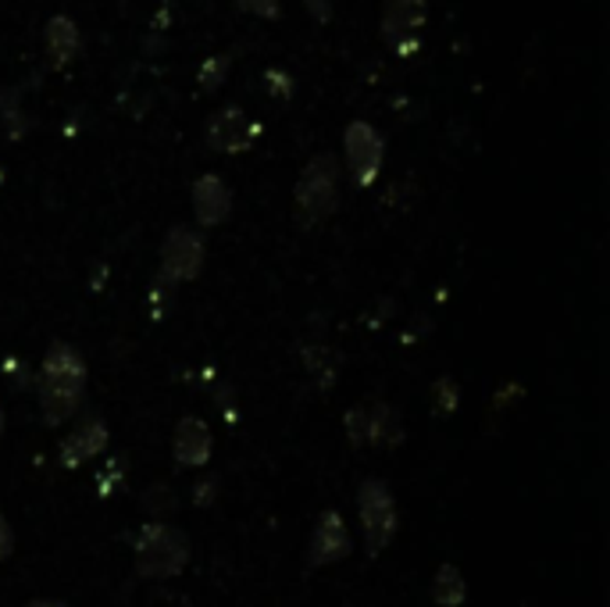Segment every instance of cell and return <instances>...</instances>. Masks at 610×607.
<instances>
[{"instance_id": "6da1fadb", "label": "cell", "mask_w": 610, "mask_h": 607, "mask_svg": "<svg viewBox=\"0 0 610 607\" xmlns=\"http://www.w3.org/2000/svg\"><path fill=\"white\" fill-rule=\"evenodd\" d=\"M86 397V361L72 343H51L40 364V412L47 425L68 422Z\"/></svg>"}, {"instance_id": "7a4b0ae2", "label": "cell", "mask_w": 610, "mask_h": 607, "mask_svg": "<svg viewBox=\"0 0 610 607\" xmlns=\"http://www.w3.org/2000/svg\"><path fill=\"white\" fill-rule=\"evenodd\" d=\"M132 557H136V572H140L143 579H175V575H182V568L190 565V540L182 529L154 519L150 525H143L140 536H136Z\"/></svg>"}, {"instance_id": "3957f363", "label": "cell", "mask_w": 610, "mask_h": 607, "mask_svg": "<svg viewBox=\"0 0 610 607\" xmlns=\"http://www.w3.org/2000/svg\"><path fill=\"white\" fill-rule=\"evenodd\" d=\"M293 204L303 225H318L340 207V161L332 155H314L297 179Z\"/></svg>"}, {"instance_id": "277c9868", "label": "cell", "mask_w": 610, "mask_h": 607, "mask_svg": "<svg viewBox=\"0 0 610 607\" xmlns=\"http://www.w3.org/2000/svg\"><path fill=\"white\" fill-rule=\"evenodd\" d=\"M357 511H361V529H364V546L368 557H378L396 536V500L383 479H364L357 490Z\"/></svg>"}, {"instance_id": "5b68a950", "label": "cell", "mask_w": 610, "mask_h": 607, "mask_svg": "<svg viewBox=\"0 0 610 607\" xmlns=\"http://www.w3.org/2000/svg\"><path fill=\"white\" fill-rule=\"evenodd\" d=\"M343 158H346V172L354 179V187L368 190L375 187V179L383 175V161H386V140L372 121H350L343 132Z\"/></svg>"}, {"instance_id": "8992f818", "label": "cell", "mask_w": 610, "mask_h": 607, "mask_svg": "<svg viewBox=\"0 0 610 607\" xmlns=\"http://www.w3.org/2000/svg\"><path fill=\"white\" fill-rule=\"evenodd\" d=\"M207 243L193 225H175L161 239V279L164 283H193L204 271Z\"/></svg>"}, {"instance_id": "52a82bcc", "label": "cell", "mask_w": 610, "mask_h": 607, "mask_svg": "<svg viewBox=\"0 0 610 607\" xmlns=\"http://www.w3.org/2000/svg\"><path fill=\"white\" fill-rule=\"evenodd\" d=\"M354 551V540L346 533V522L340 511H325L318 519L314 533H311V546H308V568H322V565H335V561L350 557Z\"/></svg>"}, {"instance_id": "ba28073f", "label": "cell", "mask_w": 610, "mask_h": 607, "mask_svg": "<svg viewBox=\"0 0 610 607\" xmlns=\"http://www.w3.org/2000/svg\"><path fill=\"white\" fill-rule=\"evenodd\" d=\"M193 215L201 230H218L233 215V190L215 172H207L193 182Z\"/></svg>"}, {"instance_id": "9c48e42d", "label": "cell", "mask_w": 610, "mask_h": 607, "mask_svg": "<svg viewBox=\"0 0 610 607\" xmlns=\"http://www.w3.org/2000/svg\"><path fill=\"white\" fill-rule=\"evenodd\" d=\"M257 136V129L250 126V118L236 104H228V108H218L207 121V147L218 150V155H239V150H247L250 140Z\"/></svg>"}, {"instance_id": "30bf717a", "label": "cell", "mask_w": 610, "mask_h": 607, "mask_svg": "<svg viewBox=\"0 0 610 607\" xmlns=\"http://www.w3.org/2000/svg\"><path fill=\"white\" fill-rule=\"evenodd\" d=\"M211 447H215V439H211V429L204 418H196V415L179 418L172 454L182 468H204L211 461Z\"/></svg>"}, {"instance_id": "8fae6325", "label": "cell", "mask_w": 610, "mask_h": 607, "mask_svg": "<svg viewBox=\"0 0 610 607\" xmlns=\"http://www.w3.org/2000/svg\"><path fill=\"white\" fill-rule=\"evenodd\" d=\"M108 425L104 418H86L83 425H75V429L65 436V444H61V468H79L86 465L89 458H97L108 447Z\"/></svg>"}, {"instance_id": "7c38bea8", "label": "cell", "mask_w": 610, "mask_h": 607, "mask_svg": "<svg viewBox=\"0 0 610 607\" xmlns=\"http://www.w3.org/2000/svg\"><path fill=\"white\" fill-rule=\"evenodd\" d=\"M43 51H47L51 68H68L83 51V33L68 14H54L43 25Z\"/></svg>"}, {"instance_id": "4fadbf2b", "label": "cell", "mask_w": 610, "mask_h": 607, "mask_svg": "<svg viewBox=\"0 0 610 607\" xmlns=\"http://www.w3.org/2000/svg\"><path fill=\"white\" fill-rule=\"evenodd\" d=\"M429 4L425 0H383V36L389 43H407L425 25Z\"/></svg>"}, {"instance_id": "5bb4252c", "label": "cell", "mask_w": 610, "mask_h": 607, "mask_svg": "<svg viewBox=\"0 0 610 607\" xmlns=\"http://www.w3.org/2000/svg\"><path fill=\"white\" fill-rule=\"evenodd\" d=\"M364 444H372V447H400L404 444L400 415H396L386 401H375L372 407H364Z\"/></svg>"}, {"instance_id": "9a60e30c", "label": "cell", "mask_w": 610, "mask_h": 607, "mask_svg": "<svg viewBox=\"0 0 610 607\" xmlns=\"http://www.w3.org/2000/svg\"><path fill=\"white\" fill-rule=\"evenodd\" d=\"M432 600L439 607H461L468 600V579H464V572L453 565V561L439 565L436 579H432Z\"/></svg>"}, {"instance_id": "2e32d148", "label": "cell", "mask_w": 610, "mask_h": 607, "mask_svg": "<svg viewBox=\"0 0 610 607\" xmlns=\"http://www.w3.org/2000/svg\"><path fill=\"white\" fill-rule=\"evenodd\" d=\"M143 508H147V514H154V519L172 514L175 511V493L168 490V486H150V490L143 493Z\"/></svg>"}, {"instance_id": "e0dca14e", "label": "cell", "mask_w": 610, "mask_h": 607, "mask_svg": "<svg viewBox=\"0 0 610 607\" xmlns=\"http://www.w3.org/2000/svg\"><path fill=\"white\" fill-rule=\"evenodd\" d=\"M225 75H228V57H207L201 65V75H196V83L211 94V89H218L225 83Z\"/></svg>"}, {"instance_id": "ac0fdd59", "label": "cell", "mask_w": 610, "mask_h": 607, "mask_svg": "<svg viewBox=\"0 0 610 607\" xmlns=\"http://www.w3.org/2000/svg\"><path fill=\"white\" fill-rule=\"evenodd\" d=\"M432 393H436V412H443V415L457 412V401H461V393H457L453 379H439Z\"/></svg>"}, {"instance_id": "d6986e66", "label": "cell", "mask_w": 610, "mask_h": 607, "mask_svg": "<svg viewBox=\"0 0 610 607\" xmlns=\"http://www.w3.org/2000/svg\"><path fill=\"white\" fill-rule=\"evenodd\" d=\"M236 4L254 19H279L282 11V0H236Z\"/></svg>"}, {"instance_id": "ffe728a7", "label": "cell", "mask_w": 610, "mask_h": 607, "mask_svg": "<svg viewBox=\"0 0 610 607\" xmlns=\"http://www.w3.org/2000/svg\"><path fill=\"white\" fill-rule=\"evenodd\" d=\"M346 439L354 447H364V407H350L346 412Z\"/></svg>"}, {"instance_id": "44dd1931", "label": "cell", "mask_w": 610, "mask_h": 607, "mask_svg": "<svg viewBox=\"0 0 610 607\" xmlns=\"http://www.w3.org/2000/svg\"><path fill=\"white\" fill-rule=\"evenodd\" d=\"M14 551V533H11V522L4 519V511H0V561Z\"/></svg>"}, {"instance_id": "7402d4cb", "label": "cell", "mask_w": 610, "mask_h": 607, "mask_svg": "<svg viewBox=\"0 0 610 607\" xmlns=\"http://www.w3.org/2000/svg\"><path fill=\"white\" fill-rule=\"evenodd\" d=\"M265 79L279 86V89H276V94H279V97H289V89H293V83H289V79H286V75H282V72H268V75H265Z\"/></svg>"}, {"instance_id": "603a6c76", "label": "cell", "mask_w": 610, "mask_h": 607, "mask_svg": "<svg viewBox=\"0 0 610 607\" xmlns=\"http://www.w3.org/2000/svg\"><path fill=\"white\" fill-rule=\"evenodd\" d=\"M207 497H215V482H211V479H204L201 486H196V504H201V508H207Z\"/></svg>"}, {"instance_id": "cb8c5ba5", "label": "cell", "mask_w": 610, "mask_h": 607, "mask_svg": "<svg viewBox=\"0 0 610 607\" xmlns=\"http://www.w3.org/2000/svg\"><path fill=\"white\" fill-rule=\"evenodd\" d=\"M25 607H68V604H61V600H29Z\"/></svg>"}, {"instance_id": "d4e9b609", "label": "cell", "mask_w": 610, "mask_h": 607, "mask_svg": "<svg viewBox=\"0 0 610 607\" xmlns=\"http://www.w3.org/2000/svg\"><path fill=\"white\" fill-rule=\"evenodd\" d=\"M0 436H4V412H0Z\"/></svg>"}]
</instances>
